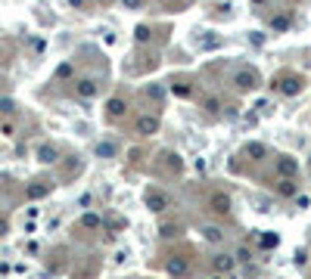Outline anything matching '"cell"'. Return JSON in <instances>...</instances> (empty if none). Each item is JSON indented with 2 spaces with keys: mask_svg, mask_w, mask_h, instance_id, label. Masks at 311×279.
<instances>
[{
  "mask_svg": "<svg viewBox=\"0 0 311 279\" xmlns=\"http://www.w3.org/2000/svg\"><path fill=\"white\" fill-rule=\"evenodd\" d=\"M81 227H84V230H97V227H100V214H84V217H81Z\"/></svg>",
  "mask_w": 311,
  "mask_h": 279,
  "instance_id": "cell-16",
  "label": "cell"
},
{
  "mask_svg": "<svg viewBox=\"0 0 311 279\" xmlns=\"http://www.w3.org/2000/svg\"><path fill=\"white\" fill-rule=\"evenodd\" d=\"M72 72H75L72 62H62L60 68H56V78H72Z\"/></svg>",
  "mask_w": 311,
  "mask_h": 279,
  "instance_id": "cell-21",
  "label": "cell"
},
{
  "mask_svg": "<svg viewBox=\"0 0 311 279\" xmlns=\"http://www.w3.org/2000/svg\"><path fill=\"white\" fill-rule=\"evenodd\" d=\"M175 232H178V230L171 227V224H165V227H162V236H175Z\"/></svg>",
  "mask_w": 311,
  "mask_h": 279,
  "instance_id": "cell-30",
  "label": "cell"
},
{
  "mask_svg": "<svg viewBox=\"0 0 311 279\" xmlns=\"http://www.w3.org/2000/svg\"><path fill=\"white\" fill-rule=\"evenodd\" d=\"M243 152H246L252 161H261L264 155H268V149H264V143H249V146L243 149Z\"/></svg>",
  "mask_w": 311,
  "mask_h": 279,
  "instance_id": "cell-12",
  "label": "cell"
},
{
  "mask_svg": "<svg viewBox=\"0 0 311 279\" xmlns=\"http://www.w3.org/2000/svg\"><path fill=\"white\" fill-rule=\"evenodd\" d=\"M271 25H274V31H286V28H290V16H277Z\"/></svg>",
  "mask_w": 311,
  "mask_h": 279,
  "instance_id": "cell-20",
  "label": "cell"
},
{
  "mask_svg": "<svg viewBox=\"0 0 311 279\" xmlns=\"http://www.w3.org/2000/svg\"><path fill=\"white\" fill-rule=\"evenodd\" d=\"M205 109H209V112H218V109H221V102H218L215 96H209V99H205Z\"/></svg>",
  "mask_w": 311,
  "mask_h": 279,
  "instance_id": "cell-25",
  "label": "cell"
},
{
  "mask_svg": "<svg viewBox=\"0 0 311 279\" xmlns=\"http://www.w3.org/2000/svg\"><path fill=\"white\" fill-rule=\"evenodd\" d=\"M0 112H3V115L16 112V102H13V99H0Z\"/></svg>",
  "mask_w": 311,
  "mask_h": 279,
  "instance_id": "cell-22",
  "label": "cell"
},
{
  "mask_svg": "<svg viewBox=\"0 0 311 279\" xmlns=\"http://www.w3.org/2000/svg\"><path fill=\"white\" fill-rule=\"evenodd\" d=\"M159 131V118L156 115H140V118H137V134L140 137H153Z\"/></svg>",
  "mask_w": 311,
  "mask_h": 279,
  "instance_id": "cell-2",
  "label": "cell"
},
{
  "mask_svg": "<svg viewBox=\"0 0 311 279\" xmlns=\"http://www.w3.org/2000/svg\"><path fill=\"white\" fill-rule=\"evenodd\" d=\"M171 90H175L178 96H190V84H171Z\"/></svg>",
  "mask_w": 311,
  "mask_h": 279,
  "instance_id": "cell-24",
  "label": "cell"
},
{
  "mask_svg": "<svg viewBox=\"0 0 311 279\" xmlns=\"http://www.w3.org/2000/svg\"><path fill=\"white\" fill-rule=\"evenodd\" d=\"M234 258H230V254H218V258H215V270L218 273H230V270H234Z\"/></svg>",
  "mask_w": 311,
  "mask_h": 279,
  "instance_id": "cell-13",
  "label": "cell"
},
{
  "mask_svg": "<svg viewBox=\"0 0 311 279\" xmlns=\"http://www.w3.org/2000/svg\"><path fill=\"white\" fill-rule=\"evenodd\" d=\"M106 112H109V118H122V115L128 112V102H124L122 96H112V99L106 102Z\"/></svg>",
  "mask_w": 311,
  "mask_h": 279,
  "instance_id": "cell-7",
  "label": "cell"
},
{
  "mask_svg": "<svg viewBox=\"0 0 311 279\" xmlns=\"http://www.w3.org/2000/svg\"><path fill=\"white\" fill-rule=\"evenodd\" d=\"M187 270H190L187 258H171V261H168V273H171V276H187Z\"/></svg>",
  "mask_w": 311,
  "mask_h": 279,
  "instance_id": "cell-9",
  "label": "cell"
},
{
  "mask_svg": "<svg viewBox=\"0 0 311 279\" xmlns=\"http://www.w3.org/2000/svg\"><path fill=\"white\" fill-rule=\"evenodd\" d=\"M277 174H280V177H296V174H299V161L290 158V155H283L277 161Z\"/></svg>",
  "mask_w": 311,
  "mask_h": 279,
  "instance_id": "cell-4",
  "label": "cell"
},
{
  "mask_svg": "<svg viewBox=\"0 0 311 279\" xmlns=\"http://www.w3.org/2000/svg\"><path fill=\"white\" fill-rule=\"evenodd\" d=\"M277 232H261V236H258V245L261 248H277Z\"/></svg>",
  "mask_w": 311,
  "mask_h": 279,
  "instance_id": "cell-14",
  "label": "cell"
},
{
  "mask_svg": "<svg viewBox=\"0 0 311 279\" xmlns=\"http://www.w3.org/2000/svg\"><path fill=\"white\" fill-rule=\"evenodd\" d=\"M28 199H44V195H50V183H31L25 189Z\"/></svg>",
  "mask_w": 311,
  "mask_h": 279,
  "instance_id": "cell-11",
  "label": "cell"
},
{
  "mask_svg": "<svg viewBox=\"0 0 311 279\" xmlns=\"http://www.w3.org/2000/svg\"><path fill=\"white\" fill-rule=\"evenodd\" d=\"M165 165H168L171 171H181L184 161H181V155H178V152H168V155H165Z\"/></svg>",
  "mask_w": 311,
  "mask_h": 279,
  "instance_id": "cell-17",
  "label": "cell"
},
{
  "mask_svg": "<svg viewBox=\"0 0 311 279\" xmlns=\"http://www.w3.org/2000/svg\"><path fill=\"white\" fill-rule=\"evenodd\" d=\"M122 3L128 6V9H140V6H143V0H122Z\"/></svg>",
  "mask_w": 311,
  "mask_h": 279,
  "instance_id": "cell-26",
  "label": "cell"
},
{
  "mask_svg": "<svg viewBox=\"0 0 311 279\" xmlns=\"http://www.w3.org/2000/svg\"><path fill=\"white\" fill-rule=\"evenodd\" d=\"M75 93H78L81 99H94V96H97V81H90V78H81V81L75 84Z\"/></svg>",
  "mask_w": 311,
  "mask_h": 279,
  "instance_id": "cell-3",
  "label": "cell"
},
{
  "mask_svg": "<svg viewBox=\"0 0 311 279\" xmlns=\"http://www.w3.org/2000/svg\"><path fill=\"white\" fill-rule=\"evenodd\" d=\"M146 208L149 211H156V214H162L171 208V195L162 192V189H146Z\"/></svg>",
  "mask_w": 311,
  "mask_h": 279,
  "instance_id": "cell-1",
  "label": "cell"
},
{
  "mask_svg": "<svg viewBox=\"0 0 311 279\" xmlns=\"http://www.w3.org/2000/svg\"><path fill=\"white\" fill-rule=\"evenodd\" d=\"M277 192H280V195H286V199H293V195L299 192V186H296V180H293V177H283V180L277 183Z\"/></svg>",
  "mask_w": 311,
  "mask_h": 279,
  "instance_id": "cell-10",
  "label": "cell"
},
{
  "mask_svg": "<svg viewBox=\"0 0 311 279\" xmlns=\"http://www.w3.org/2000/svg\"><path fill=\"white\" fill-rule=\"evenodd\" d=\"M202 232H205V239H209V242H221V239H224V236H221V230H218V227H205Z\"/></svg>",
  "mask_w": 311,
  "mask_h": 279,
  "instance_id": "cell-18",
  "label": "cell"
},
{
  "mask_svg": "<svg viewBox=\"0 0 311 279\" xmlns=\"http://www.w3.org/2000/svg\"><path fill=\"white\" fill-rule=\"evenodd\" d=\"M296 264L305 267V264H308V254H305V251H296Z\"/></svg>",
  "mask_w": 311,
  "mask_h": 279,
  "instance_id": "cell-27",
  "label": "cell"
},
{
  "mask_svg": "<svg viewBox=\"0 0 311 279\" xmlns=\"http://www.w3.org/2000/svg\"><path fill=\"white\" fill-rule=\"evenodd\" d=\"M134 38H137V41H140V44H143V41L149 38V28H146V25H137V31H134Z\"/></svg>",
  "mask_w": 311,
  "mask_h": 279,
  "instance_id": "cell-23",
  "label": "cell"
},
{
  "mask_svg": "<svg viewBox=\"0 0 311 279\" xmlns=\"http://www.w3.org/2000/svg\"><path fill=\"white\" fill-rule=\"evenodd\" d=\"M149 96H153V99H162V87H149Z\"/></svg>",
  "mask_w": 311,
  "mask_h": 279,
  "instance_id": "cell-28",
  "label": "cell"
},
{
  "mask_svg": "<svg viewBox=\"0 0 311 279\" xmlns=\"http://www.w3.org/2000/svg\"><path fill=\"white\" fill-rule=\"evenodd\" d=\"M56 155H60V152H56L53 146H41V149H38V158L44 161V165H50V161H56Z\"/></svg>",
  "mask_w": 311,
  "mask_h": 279,
  "instance_id": "cell-15",
  "label": "cell"
},
{
  "mask_svg": "<svg viewBox=\"0 0 311 279\" xmlns=\"http://www.w3.org/2000/svg\"><path fill=\"white\" fill-rule=\"evenodd\" d=\"M302 84L305 81L302 78H296V75H290V78H283L280 81V93H286V96H296L299 90H302Z\"/></svg>",
  "mask_w": 311,
  "mask_h": 279,
  "instance_id": "cell-5",
  "label": "cell"
},
{
  "mask_svg": "<svg viewBox=\"0 0 311 279\" xmlns=\"http://www.w3.org/2000/svg\"><path fill=\"white\" fill-rule=\"evenodd\" d=\"M162 3H171V0H162Z\"/></svg>",
  "mask_w": 311,
  "mask_h": 279,
  "instance_id": "cell-32",
  "label": "cell"
},
{
  "mask_svg": "<svg viewBox=\"0 0 311 279\" xmlns=\"http://www.w3.org/2000/svg\"><path fill=\"white\" fill-rule=\"evenodd\" d=\"M97 155L112 158V155H115V146H112V143H100V146H97Z\"/></svg>",
  "mask_w": 311,
  "mask_h": 279,
  "instance_id": "cell-19",
  "label": "cell"
},
{
  "mask_svg": "<svg viewBox=\"0 0 311 279\" xmlns=\"http://www.w3.org/2000/svg\"><path fill=\"white\" fill-rule=\"evenodd\" d=\"M209 208H212L215 214H227V211H230V199H227L224 192H215L212 199H209Z\"/></svg>",
  "mask_w": 311,
  "mask_h": 279,
  "instance_id": "cell-6",
  "label": "cell"
},
{
  "mask_svg": "<svg viewBox=\"0 0 311 279\" xmlns=\"http://www.w3.org/2000/svg\"><path fill=\"white\" fill-rule=\"evenodd\" d=\"M215 279H221V276H215Z\"/></svg>",
  "mask_w": 311,
  "mask_h": 279,
  "instance_id": "cell-33",
  "label": "cell"
},
{
  "mask_svg": "<svg viewBox=\"0 0 311 279\" xmlns=\"http://www.w3.org/2000/svg\"><path fill=\"white\" fill-rule=\"evenodd\" d=\"M237 87L240 90H255L258 87V75L255 72H240L237 75Z\"/></svg>",
  "mask_w": 311,
  "mask_h": 279,
  "instance_id": "cell-8",
  "label": "cell"
},
{
  "mask_svg": "<svg viewBox=\"0 0 311 279\" xmlns=\"http://www.w3.org/2000/svg\"><path fill=\"white\" fill-rule=\"evenodd\" d=\"M68 3H72V6H84V0H68Z\"/></svg>",
  "mask_w": 311,
  "mask_h": 279,
  "instance_id": "cell-31",
  "label": "cell"
},
{
  "mask_svg": "<svg viewBox=\"0 0 311 279\" xmlns=\"http://www.w3.org/2000/svg\"><path fill=\"white\" fill-rule=\"evenodd\" d=\"M9 232V224H6V217H0V236H6Z\"/></svg>",
  "mask_w": 311,
  "mask_h": 279,
  "instance_id": "cell-29",
  "label": "cell"
}]
</instances>
